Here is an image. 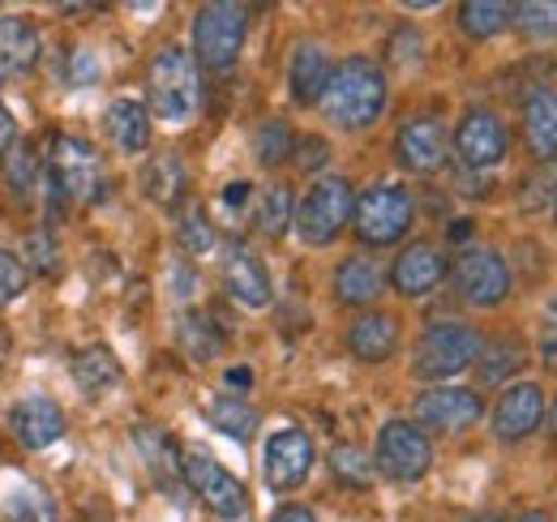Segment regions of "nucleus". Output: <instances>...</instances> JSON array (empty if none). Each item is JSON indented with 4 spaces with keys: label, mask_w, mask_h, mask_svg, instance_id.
Segmentation results:
<instances>
[{
    "label": "nucleus",
    "mask_w": 557,
    "mask_h": 522,
    "mask_svg": "<svg viewBox=\"0 0 557 522\" xmlns=\"http://www.w3.org/2000/svg\"><path fill=\"white\" fill-rule=\"evenodd\" d=\"M510 26L532 44H549V39H557V0L510 4Z\"/></svg>",
    "instance_id": "35"
},
{
    "label": "nucleus",
    "mask_w": 557,
    "mask_h": 522,
    "mask_svg": "<svg viewBox=\"0 0 557 522\" xmlns=\"http://www.w3.org/2000/svg\"><path fill=\"white\" fill-rule=\"evenodd\" d=\"M554 219H557V185H554Z\"/></svg>",
    "instance_id": "53"
},
{
    "label": "nucleus",
    "mask_w": 557,
    "mask_h": 522,
    "mask_svg": "<svg viewBox=\"0 0 557 522\" xmlns=\"http://www.w3.org/2000/svg\"><path fill=\"white\" fill-rule=\"evenodd\" d=\"M292 146H296V133L287 129V121H278V116H267L258 125V133H253V154H258L262 167L287 163L292 159Z\"/></svg>",
    "instance_id": "37"
},
{
    "label": "nucleus",
    "mask_w": 557,
    "mask_h": 522,
    "mask_svg": "<svg viewBox=\"0 0 557 522\" xmlns=\"http://www.w3.org/2000/svg\"><path fill=\"white\" fill-rule=\"evenodd\" d=\"M292 163H296L300 172H322V167L331 163V141L318 137V133L296 137V146H292Z\"/></svg>",
    "instance_id": "41"
},
{
    "label": "nucleus",
    "mask_w": 557,
    "mask_h": 522,
    "mask_svg": "<svg viewBox=\"0 0 557 522\" xmlns=\"http://www.w3.org/2000/svg\"><path fill=\"white\" fill-rule=\"evenodd\" d=\"M446 274H450L446 253H442L433 240H412V245L395 258V265H391V287H395V296H404V300H420V296H429Z\"/></svg>",
    "instance_id": "17"
},
{
    "label": "nucleus",
    "mask_w": 557,
    "mask_h": 522,
    "mask_svg": "<svg viewBox=\"0 0 557 522\" xmlns=\"http://www.w3.org/2000/svg\"><path fill=\"white\" fill-rule=\"evenodd\" d=\"M386 99H391V82L377 61L369 57H348L339 65H331V77H326V90L318 99L322 116L344 133H360L373 129L386 112Z\"/></svg>",
    "instance_id": "1"
},
{
    "label": "nucleus",
    "mask_w": 557,
    "mask_h": 522,
    "mask_svg": "<svg viewBox=\"0 0 557 522\" xmlns=\"http://www.w3.org/2000/svg\"><path fill=\"white\" fill-rule=\"evenodd\" d=\"M481 347H485V338H481L476 326H468V322H433L417 338L412 373H417L420 382L459 377L463 369H472L481 360Z\"/></svg>",
    "instance_id": "4"
},
{
    "label": "nucleus",
    "mask_w": 557,
    "mask_h": 522,
    "mask_svg": "<svg viewBox=\"0 0 557 522\" xmlns=\"http://www.w3.org/2000/svg\"><path fill=\"white\" fill-rule=\"evenodd\" d=\"M39 185H44V167H39L35 150L26 141H13L4 150V189H9V197L17 206H26V201H35Z\"/></svg>",
    "instance_id": "29"
},
{
    "label": "nucleus",
    "mask_w": 557,
    "mask_h": 522,
    "mask_svg": "<svg viewBox=\"0 0 557 522\" xmlns=\"http://www.w3.org/2000/svg\"><path fill=\"white\" fill-rule=\"evenodd\" d=\"M176 245H181L185 253H194V258H202V253H210V249L219 245L207 210H202L198 201H181V206H176Z\"/></svg>",
    "instance_id": "34"
},
{
    "label": "nucleus",
    "mask_w": 557,
    "mask_h": 522,
    "mask_svg": "<svg viewBox=\"0 0 557 522\" xmlns=\"http://www.w3.org/2000/svg\"><path fill=\"white\" fill-rule=\"evenodd\" d=\"M146 99L159 121L168 125H189L198 121L202 112V69L194 61L189 48L181 44H168L150 57V69H146Z\"/></svg>",
    "instance_id": "2"
},
{
    "label": "nucleus",
    "mask_w": 557,
    "mask_h": 522,
    "mask_svg": "<svg viewBox=\"0 0 557 522\" xmlns=\"http://www.w3.org/2000/svg\"><path fill=\"white\" fill-rule=\"evenodd\" d=\"M395 159H399V167L412 172V176H433V172H442L446 159H450V137L442 129V121H433V116L408 121L404 129L395 133Z\"/></svg>",
    "instance_id": "16"
},
{
    "label": "nucleus",
    "mask_w": 557,
    "mask_h": 522,
    "mask_svg": "<svg viewBox=\"0 0 557 522\" xmlns=\"http://www.w3.org/2000/svg\"><path fill=\"white\" fill-rule=\"evenodd\" d=\"M249 189H253L249 181H232V185L223 189V201H227V206L236 210V206H245V201H249Z\"/></svg>",
    "instance_id": "46"
},
{
    "label": "nucleus",
    "mask_w": 557,
    "mask_h": 522,
    "mask_svg": "<svg viewBox=\"0 0 557 522\" xmlns=\"http://www.w3.org/2000/svg\"><path fill=\"white\" fill-rule=\"evenodd\" d=\"M523 141H528V154L536 163L557 159V90H549V86H536L523 99Z\"/></svg>",
    "instance_id": "21"
},
{
    "label": "nucleus",
    "mask_w": 557,
    "mask_h": 522,
    "mask_svg": "<svg viewBox=\"0 0 557 522\" xmlns=\"http://www.w3.org/2000/svg\"><path fill=\"white\" fill-rule=\"evenodd\" d=\"M528 364V347L519 338H497L481 347V360H476V373H481V386H502L510 373H519Z\"/></svg>",
    "instance_id": "32"
},
{
    "label": "nucleus",
    "mask_w": 557,
    "mask_h": 522,
    "mask_svg": "<svg viewBox=\"0 0 557 522\" xmlns=\"http://www.w3.org/2000/svg\"><path fill=\"white\" fill-rule=\"evenodd\" d=\"M549 433H554V437H557V402H554V407H549Z\"/></svg>",
    "instance_id": "51"
},
{
    "label": "nucleus",
    "mask_w": 557,
    "mask_h": 522,
    "mask_svg": "<svg viewBox=\"0 0 557 522\" xmlns=\"http://www.w3.org/2000/svg\"><path fill=\"white\" fill-rule=\"evenodd\" d=\"M176 347H181V356H189L194 364H210V360L223 351V334H219V326L210 322L207 313L189 309V313L176 318Z\"/></svg>",
    "instance_id": "28"
},
{
    "label": "nucleus",
    "mask_w": 557,
    "mask_h": 522,
    "mask_svg": "<svg viewBox=\"0 0 557 522\" xmlns=\"http://www.w3.org/2000/svg\"><path fill=\"white\" fill-rule=\"evenodd\" d=\"M13 141H17V125H13V112H9L4 103H0V154H4V150H9Z\"/></svg>",
    "instance_id": "45"
},
{
    "label": "nucleus",
    "mask_w": 557,
    "mask_h": 522,
    "mask_svg": "<svg viewBox=\"0 0 557 522\" xmlns=\"http://www.w3.org/2000/svg\"><path fill=\"white\" fill-rule=\"evenodd\" d=\"M103 129L121 154H141L150 146V112L138 99H116L103 116Z\"/></svg>",
    "instance_id": "26"
},
{
    "label": "nucleus",
    "mask_w": 557,
    "mask_h": 522,
    "mask_svg": "<svg viewBox=\"0 0 557 522\" xmlns=\"http://www.w3.org/2000/svg\"><path fill=\"white\" fill-rule=\"evenodd\" d=\"M506 26H510V4H502V0H468V4H459V30L468 39H476V44L502 35Z\"/></svg>",
    "instance_id": "33"
},
{
    "label": "nucleus",
    "mask_w": 557,
    "mask_h": 522,
    "mask_svg": "<svg viewBox=\"0 0 557 522\" xmlns=\"http://www.w3.org/2000/svg\"><path fill=\"white\" fill-rule=\"evenodd\" d=\"M351 206H356V194H351L348 181L344 176H322L296 201L292 227L309 249H326L351 227Z\"/></svg>",
    "instance_id": "5"
},
{
    "label": "nucleus",
    "mask_w": 557,
    "mask_h": 522,
    "mask_svg": "<svg viewBox=\"0 0 557 522\" xmlns=\"http://www.w3.org/2000/svg\"><path fill=\"white\" fill-rule=\"evenodd\" d=\"M39 52L44 44L26 17H0V82L30 73L39 65Z\"/></svg>",
    "instance_id": "25"
},
{
    "label": "nucleus",
    "mask_w": 557,
    "mask_h": 522,
    "mask_svg": "<svg viewBox=\"0 0 557 522\" xmlns=\"http://www.w3.org/2000/svg\"><path fill=\"white\" fill-rule=\"evenodd\" d=\"M450 278L459 300H468L472 309H497L510 296V265L497 249H485V245L463 249L450 265Z\"/></svg>",
    "instance_id": "10"
},
{
    "label": "nucleus",
    "mask_w": 557,
    "mask_h": 522,
    "mask_svg": "<svg viewBox=\"0 0 557 522\" xmlns=\"http://www.w3.org/2000/svg\"><path fill=\"white\" fill-rule=\"evenodd\" d=\"M485 415V398L468 386H429L417 398V428L429 433H468Z\"/></svg>",
    "instance_id": "12"
},
{
    "label": "nucleus",
    "mask_w": 557,
    "mask_h": 522,
    "mask_svg": "<svg viewBox=\"0 0 557 522\" xmlns=\"http://www.w3.org/2000/svg\"><path fill=\"white\" fill-rule=\"evenodd\" d=\"M26 287H30V274L22 258L13 249H0V304H13L17 296H26Z\"/></svg>",
    "instance_id": "40"
},
{
    "label": "nucleus",
    "mask_w": 557,
    "mask_h": 522,
    "mask_svg": "<svg viewBox=\"0 0 557 522\" xmlns=\"http://www.w3.org/2000/svg\"><path fill=\"white\" fill-rule=\"evenodd\" d=\"M181 480L214 519H240L249 510L245 484L223 471V462H214L207 450H181Z\"/></svg>",
    "instance_id": "8"
},
{
    "label": "nucleus",
    "mask_w": 557,
    "mask_h": 522,
    "mask_svg": "<svg viewBox=\"0 0 557 522\" xmlns=\"http://www.w3.org/2000/svg\"><path fill=\"white\" fill-rule=\"evenodd\" d=\"M22 265H26V274H52L57 265H61V249H57V240H52V232L44 227V232H30L26 240H22Z\"/></svg>",
    "instance_id": "39"
},
{
    "label": "nucleus",
    "mask_w": 557,
    "mask_h": 522,
    "mask_svg": "<svg viewBox=\"0 0 557 522\" xmlns=\"http://www.w3.org/2000/svg\"><path fill=\"white\" fill-rule=\"evenodd\" d=\"M510 150V137H506V125L497 121V112L488 108H468L459 129H455V154L468 172H488L506 159Z\"/></svg>",
    "instance_id": "14"
},
{
    "label": "nucleus",
    "mask_w": 557,
    "mask_h": 522,
    "mask_svg": "<svg viewBox=\"0 0 557 522\" xmlns=\"http://www.w3.org/2000/svg\"><path fill=\"white\" fill-rule=\"evenodd\" d=\"M271 522H318V519H313L309 506H278L275 514H271Z\"/></svg>",
    "instance_id": "44"
},
{
    "label": "nucleus",
    "mask_w": 557,
    "mask_h": 522,
    "mask_svg": "<svg viewBox=\"0 0 557 522\" xmlns=\"http://www.w3.org/2000/svg\"><path fill=\"white\" fill-rule=\"evenodd\" d=\"M326 467H331V475H335L344 488H369V484H373V475H377L373 458L364 455L360 446H351V442H339V446H331V455H326Z\"/></svg>",
    "instance_id": "36"
},
{
    "label": "nucleus",
    "mask_w": 557,
    "mask_h": 522,
    "mask_svg": "<svg viewBox=\"0 0 557 522\" xmlns=\"http://www.w3.org/2000/svg\"><path fill=\"white\" fill-rule=\"evenodd\" d=\"M493 437L497 442H528L541 420H545V390L536 382H515L497 394V407H493Z\"/></svg>",
    "instance_id": "15"
},
{
    "label": "nucleus",
    "mask_w": 557,
    "mask_h": 522,
    "mask_svg": "<svg viewBox=\"0 0 557 522\" xmlns=\"http://www.w3.org/2000/svg\"><path fill=\"white\" fill-rule=\"evenodd\" d=\"M386 291V274L369 253H351L335 270V300L348 309H369Z\"/></svg>",
    "instance_id": "24"
},
{
    "label": "nucleus",
    "mask_w": 557,
    "mask_h": 522,
    "mask_svg": "<svg viewBox=\"0 0 557 522\" xmlns=\"http://www.w3.org/2000/svg\"><path fill=\"white\" fill-rule=\"evenodd\" d=\"M0 519L4 522H61L57 510V497L26 480V475H9L4 488H0Z\"/></svg>",
    "instance_id": "22"
},
{
    "label": "nucleus",
    "mask_w": 557,
    "mask_h": 522,
    "mask_svg": "<svg viewBox=\"0 0 557 522\" xmlns=\"http://www.w3.org/2000/svg\"><path fill=\"white\" fill-rule=\"evenodd\" d=\"M386 52H391V61L395 65H420V52H424V39H420L417 26H399L395 35H391V44H386Z\"/></svg>",
    "instance_id": "43"
},
{
    "label": "nucleus",
    "mask_w": 557,
    "mask_h": 522,
    "mask_svg": "<svg viewBox=\"0 0 557 522\" xmlns=\"http://www.w3.org/2000/svg\"><path fill=\"white\" fill-rule=\"evenodd\" d=\"M227 386L249 390V386H253V373H249V369H227Z\"/></svg>",
    "instance_id": "48"
},
{
    "label": "nucleus",
    "mask_w": 557,
    "mask_h": 522,
    "mask_svg": "<svg viewBox=\"0 0 557 522\" xmlns=\"http://www.w3.org/2000/svg\"><path fill=\"white\" fill-rule=\"evenodd\" d=\"M9 360V330H4V322H0V364Z\"/></svg>",
    "instance_id": "50"
},
{
    "label": "nucleus",
    "mask_w": 557,
    "mask_h": 522,
    "mask_svg": "<svg viewBox=\"0 0 557 522\" xmlns=\"http://www.w3.org/2000/svg\"><path fill=\"white\" fill-rule=\"evenodd\" d=\"M292 219H296V197H292V189H287V185H271V189L262 194V201H258V227H262L271 240H278V236L292 227Z\"/></svg>",
    "instance_id": "38"
},
{
    "label": "nucleus",
    "mask_w": 557,
    "mask_h": 522,
    "mask_svg": "<svg viewBox=\"0 0 557 522\" xmlns=\"http://www.w3.org/2000/svg\"><path fill=\"white\" fill-rule=\"evenodd\" d=\"M373 467L395 480V484H417L433 467V442L429 433L417 428L412 420H386L377 428V450H373Z\"/></svg>",
    "instance_id": "7"
},
{
    "label": "nucleus",
    "mask_w": 557,
    "mask_h": 522,
    "mask_svg": "<svg viewBox=\"0 0 557 522\" xmlns=\"http://www.w3.org/2000/svg\"><path fill=\"white\" fill-rule=\"evenodd\" d=\"M519 522H549V519H545V514H523Z\"/></svg>",
    "instance_id": "52"
},
{
    "label": "nucleus",
    "mask_w": 557,
    "mask_h": 522,
    "mask_svg": "<svg viewBox=\"0 0 557 522\" xmlns=\"http://www.w3.org/2000/svg\"><path fill=\"white\" fill-rule=\"evenodd\" d=\"M468 232H472L468 219H455V223H450V240H468Z\"/></svg>",
    "instance_id": "49"
},
{
    "label": "nucleus",
    "mask_w": 557,
    "mask_h": 522,
    "mask_svg": "<svg viewBox=\"0 0 557 522\" xmlns=\"http://www.w3.org/2000/svg\"><path fill=\"white\" fill-rule=\"evenodd\" d=\"M536 351H541V364L557 377V296L545 300V313H541V334H536Z\"/></svg>",
    "instance_id": "42"
},
{
    "label": "nucleus",
    "mask_w": 557,
    "mask_h": 522,
    "mask_svg": "<svg viewBox=\"0 0 557 522\" xmlns=\"http://www.w3.org/2000/svg\"><path fill=\"white\" fill-rule=\"evenodd\" d=\"M326 77H331V57H326L322 44L305 39V44L292 48V61H287V95H292V103L313 108L322 99V90H326Z\"/></svg>",
    "instance_id": "20"
},
{
    "label": "nucleus",
    "mask_w": 557,
    "mask_h": 522,
    "mask_svg": "<svg viewBox=\"0 0 557 522\" xmlns=\"http://www.w3.org/2000/svg\"><path fill=\"white\" fill-rule=\"evenodd\" d=\"M73 382H77L86 394L112 390V386L121 382V360H116V356H112L103 343L82 347V351L73 356Z\"/></svg>",
    "instance_id": "30"
},
{
    "label": "nucleus",
    "mask_w": 557,
    "mask_h": 522,
    "mask_svg": "<svg viewBox=\"0 0 557 522\" xmlns=\"http://www.w3.org/2000/svg\"><path fill=\"white\" fill-rule=\"evenodd\" d=\"M348 351L360 364H386L399 351V318L395 313H360L348 326Z\"/></svg>",
    "instance_id": "19"
},
{
    "label": "nucleus",
    "mask_w": 557,
    "mask_h": 522,
    "mask_svg": "<svg viewBox=\"0 0 557 522\" xmlns=\"http://www.w3.org/2000/svg\"><path fill=\"white\" fill-rule=\"evenodd\" d=\"M9 433L26 450H48L65 437V411H61V402H52L44 394H30L9 411Z\"/></svg>",
    "instance_id": "18"
},
{
    "label": "nucleus",
    "mask_w": 557,
    "mask_h": 522,
    "mask_svg": "<svg viewBox=\"0 0 557 522\" xmlns=\"http://www.w3.org/2000/svg\"><path fill=\"white\" fill-rule=\"evenodd\" d=\"M138 185H141V197H146V201L176 210V206L185 201V189H189V172H185L181 154L159 150V154H150V159L141 163Z\"/></svg>",
    "instance_id": "23"
},
{
    "label": "nucleus",
    "mask_w": 557,
    "mask_h": 522,
    "mask_svg": "<svg viewBox=\"0 0 557 522\" xmlns=\"http://www.w3.org/2000/svg\"><path fill=\"white\" fill-rule=\"evenodd\" d=\"M44 172L61 185V194L70 201H95L103 194V159L95 154L90 141L73 137V133H57L48 141V163Z\"/></svg>",
    "instance_id": "9"
},
{
    "label": "nucleus",
    "mask_w": 557,
    "mask_h": 522,
    "mask_svg": "<svg viewBox=\"0 0 557 522\" xmlns=\"http://www.w3.org/2000/svg\"><path fill=\"white\" fill-rule=\"evenodd\" d=\"M134 442H138V450H141V458H146V467H150V475H154L163 488L185 484V480H181V450L172 446L168 433H159L154 424H138V428H134Z\"/></svg>",
    "instance_id": "27"
},
{
    "label": "nucleus",
    "mask_w": 557,
    "mask_h": 522,
    "mask_svg": "<svg viewBox=\"0 0 557 522\" xmlns=\"http://www.w3.org/2000/svg\"><path fill=\"white\" fill-rule=\"evenodd\" d=\"M249 35V9L232 0H210L194 17V61L210 73H227L236 65Z\"/></svg>",
    "instance_id": "6"
},
{
    "label": "nucleus",
    "mask_w": 557,
    "mask_h": 522,
    "mask_svg": "<svg viewBox=\"0 0 557 522\" xmlns=\"http://www.w3.org/2000/svg\"><path fill=\"white\" fill-rule=\"evenodd\" d=\"M313 462H318V450L305 428H278L262 450V475L275 493H296L309 480Z\"/></svg>",
    "instance_id": "13"
},
{
    "label": "nucleus",
    "mask_w": 557,
    "mask_h": 522,
    "mask_svg": "<svg viewBox=\"0 0 557 522\" xmlns=\"http://www.w3.org/2000/svg\"><path fill=\"white\" fill-rule=\"evenodd\" d=\"M412 223H417V197L404 185H391V181L369 185L351 206V232L369 249L399 245L412 232Z\"/></svg>",
    "instance_id": "3"
},
{
    "label": "nucleus",
    "mask_w": 557,
    "mask_h": 522,
    "mask_svg": "<svg viewBox=\"0 0 557 522\" xmlns=\"http://www.w3.org/2000/svg\"><path fill=\"white\" fill-rule=\"evenodd\" d=\"M207 420L223 437H232V442H249L258 433V411L245 398H236V394H219L207 407Z\"/></svg>",
    "instance_id": "31"
},
{
    "label": "nucleus",
    "mask_w": 557,
    "mask_h": 522,
    "mask_svg": "<svg viewBox=\"0 0 557 522\" xmlns=\"http://www.w3.org/2000/svg\"><path fill=\"white\" fill-rule=\"evenodd\" d=\"M219 270H223V287H227V296L236 304H245V309H267L271 304V296H275L271 291V270H267V261L258 258V249L249 240H240V236L223 240Z\"/></svg>",
    "instance_id": "11"
},
{
    "label": "nucleus",
    "mask_w": 557,
    "mask_h": 522,
    "mask_svg": "<svg viewBox=\"0 0 557 522\" xmlns=\"http://www.w3.org/2000/svg\"><path fill=\"white\" fill-rule=\"evenodd\" d=\"M73 69H77V73H73V82H82V77H86V82H90V77H95V73H99V65H95V61H90V52H77V61H73Z\"/></svg>",
    "instance_id": "47"
}]
</instances>
